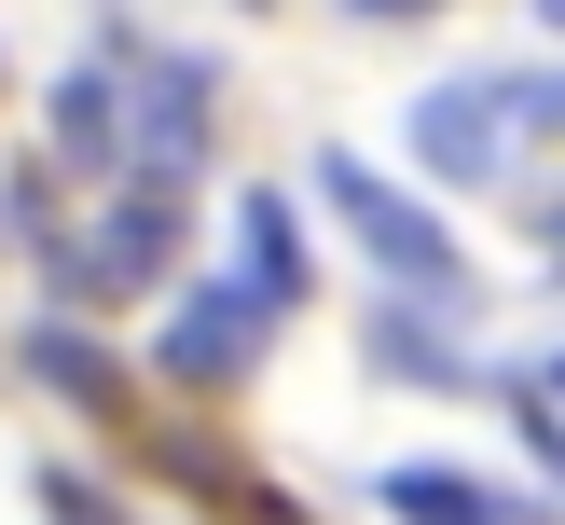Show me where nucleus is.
<instances>
[{"mask_svg":"<svg viewBox=\"0 0 565 525\" xmlns=\"http://www.w3.org/2000/svg\"><path fill=\"white\" fill-rule=\"evenodd\" d=\"M318 193H331V208L359 221V249H373L386 276H414V291H469L456 235H441V221L414 208V193H386V180H373V166H359V153H318Z\"/></svg>","mask_w":565,"mask_h":525,"instance_id":"nucleus-1","label":"nucleus"},{"mask_svg":"<svg viewBox=\"0 0 565 525\" xmlns=\"http://www.w3.org/2000/svg\"><path fill=\"white\" fill-rule=\"evenodd\" d=\"M263 332H276V304L248 291V276H221V291H180V304H166L152 359H166L180 387H235L248 359H263Z\"/></svg>","mask_w":565,"mask_h":525,"instance_id":"nucleus-2","label":"nucleus"},{"mask_svg":"<svg viewBox=\"0 0 565 525\" xmlns=\"http://www.w3.org/2000/svg\"><path fill=\"white\" fill-rule=\"evenodd\" d=\"M166 249H180V193L152 180V193H125V208L83 235V263L55 249V276H70L83 304H125V291H152V276H166Z\"/></svg>","mask_w":565,"mask_h":525,"instance_id":"nucleus-3","label":"nucleus"},{"mask_svg":"<svg viewBox=\"0 0 565 525\" xmlns=\"http://www.w3.org/2000/svg\"><path fill=\"white\" fill-rule=\"evenodd\" d=\"M414 153H428L456 193L511 180V111H497V83H428V97H414Z\"/></svg>","mask_w":565,"mask_h":525,"instance_id":"nucleus-4","label":"nucleus"},{"mask_svg":"<svg viewBox=\"0 0 565 525\" xmlns=\"http://www.w3.org/2000/svg\"><path fill=\"white\" fill-rule=\"evenodd\" d=\"M125 138H138V166H152V180H193V153H207V70H193V55H166Z\"/></svg>","mask_w":565,"mask_h":525,"instance_id":"nucleus-5","label":"nucleus"},{"mask_svg":"<svg viewBox=\"0 0 565 525\" xmlns=\"http://www.w3.org/2000/svg\"><path fill=\"white\" fill-rule=\"evenodd\" d=\"M235 276L263 304H303V221H290V193H248L235 208Z\"/></svg>","mask_w":565,"mask_h":525,"instance_id":"nucleus-6","label":"nucleus"},{"mask_svg":"<svg viewBox=\"0 0 565 525\" xmlns=\"http://www.w3.org/2000/svg\"><path fill=\"white\" fill-rule=\"evenodd\" d=\"M55 153H70V166H125V97H110V70L55 83Z\"/></svg>","mask_w":565,"mask_h":525,"instance_id":"nucleus-7","label":"nucleus"},{"mask_svg":"<svg viewBox=\"0 0 565 525\" xmlns=\"http://www.w3.org/2000/svg\"><path fill=\"white\" fill-rule=\"evenodd\" d=\"M386 512H401V525H524L511 497L456 484V470H386Z\"/></svg>","mask_w":565,"mask_h":525,"instance_id":"nucleus-8","label":"nucleus"},{"mask_svg":"<svg viewBox=\"0 0 565 525\" xmlns=\"http://www.w3.org/2000/svg\"><path fill=\"white\" fill-rule=\"evenodd\" d=\"M28 374H42V387H70L83 414H110V401H125V374H110V346H83L70 318H42V332H28Z\"/></svg>","mask_w":565,"mask_h":525,"instance_id":"nucleus-9","label":"nucleus"},{"mask_svg":"<svg viewBox=\"0 0 565 525\" xmlns=\"http://www.w3.org/2000/svg\"><path fill=\"white\" fill-rule=\"evenodd\" d=\"M42 525H138L110 484H83V470H42Z\"/></svg>","mask_w":565,"mask_h":525,"instance_id":"nucleus-10","label":"nucleus"},{"mask_svg":"<svg viewBox=\"0 0 565 525\" xmlns=\"http://www.w3.org/2000/svg\"><path fill=\"white\" fill-rule=\"evenodd\" d=\"M497 111H511V138H524V125L565 138V83H511V70H497Z\"/></svg>","mask_w":565,"mask_h":525,"instance_id":"nucleus-11","label":"nucleus"},{"mask_svg":"<svg viewBox=\"0 0 565 525\" xmlns=\"http://www.w3.org/2000/svg\"><path fill=\"white\" fill-rule=\"evenodd\" d=\"M511 414H524V442H539V456H552V484H565V429H552V387H539V374L511 387Z\"/></svg>","mask_w":565,"mask_h":525,"instance_id":"nucleus-12","label":"nucleus"},{"mask_svg":"<svg viewBox=\"0 0 565 525\" xmlns=\"http://www.w3.org/2000/svg\"><path fill=\"white\" fill-rule=\"evenodd\" d=\"M345 14H428V0H345Z\"/></svg>","mask_w":565,"mask_h":525,"instance_id":"nucleus-13","label":"nucleus"},{"mask_svg":"<svg viewBox=\"0 0 565 525\" xmlns=\"http://www.w3.org/2000/svg\"><path fill=\"white\" fill-rule=\"evenodd\" d=\"M539 28H552V42H565V0H539Z\"/></svg>","mask_w":565,"mask_h":525,"instance_id":"nucleus-14","label":"nucleus"},{"mask_svg":"<svg viewBox=\"0 0 565 525\" xmlns=\"http://www.w3.org/2000/svg\"><path fill=\"white\" fill-rule=\"evenodd\" d=\"M552 263H565V208H552Z\"/></svg>","mask_w":565,"mask_h":525,"instance_id":"nucleus-15","label":"nucleus"},{"mask_svg":"<svg viewBox=\"0 0 565 525\" xmlns=\"http://www.w3.org/2000/svg\"><path fill=\"white\" fill-rule=\"evenodd\" d=\"M552 387H565V359H552Z\"/></svg>","mask_w":565,"mask_h":525,"instance_id":"nucleus-16","label":"nucleus"}]
</instances>
